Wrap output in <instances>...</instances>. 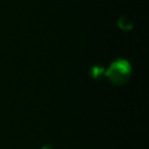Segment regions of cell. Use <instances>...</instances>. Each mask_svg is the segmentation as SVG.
Instances as JSON below:
<instances>
[{
	"instance_id": "6da1fadb",
	"label": "cell",
	"mask_w": 149,
	"mask_h": 149,
	"mask_svg": "<svg viewBox=\"0 0 149 149\" xmlns=\"http://www.w3.org/2000/svg\"><path fill=\"white\" fill-rule=\"evenodd\" d=\"M130 72V64L125 59H118L109 66V69L106 72V76L109 78L112 83L116 85H122L128 80Z\"/></svg>"
}]
</instances>
